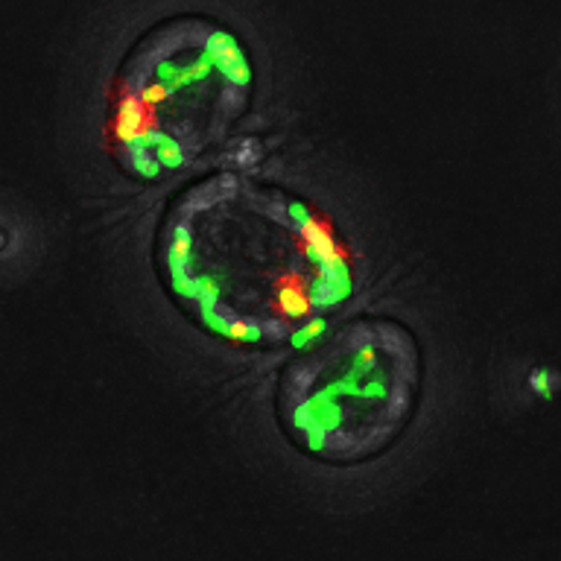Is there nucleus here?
Returning <instances> with one entry per match:
<instances>
[{"label": "nucleus", "mask_w": 561, "mask_h": 561, "mask_svg": "<svg viewBox=\"0 0 561 561\" xmlns=\"http://www.w3.org/2000/svg\"><path fill=\"white\" fill-rule=\"evenodd\" d=\"M156 272L193 324L249 348L298 340L354 293L351 252L331 219L240 173H210L170 199Z\"/></svg>", "instance_id": "nucleus-1"}, {"label": "nucleus", "mask_w": 561, "mask_h": 561, "mask_svg": "<svg viewBox=\"0 0 561 561\" xmlns=\"http://www.w3.org/2000/svg\"><path fill=\"white\" fill-rule=\"evenodd\" d=\"M254 94L252 56L217 18L175 15L126 53L112 94L108 140L123 173L161 182L219 147Z\"/></svg>", "instance_id": "nucleus-2"}, {"label": "nucleus", "mask_w": 561, "mask_h": 561, "mask_svg": "<svg viewBox=\"0 0 561 561\" xmlns=\"http://www.w3.org/2000/svg\"><path fill=\"white\" fill-rule=\"evenodd\" d=\"M421 386L419 336L398 319L363 316L280 368L275 415L310 459L359 465L403 436Z\"/></svg>", "instance_id": "nucleus-3"}]
</instances>
